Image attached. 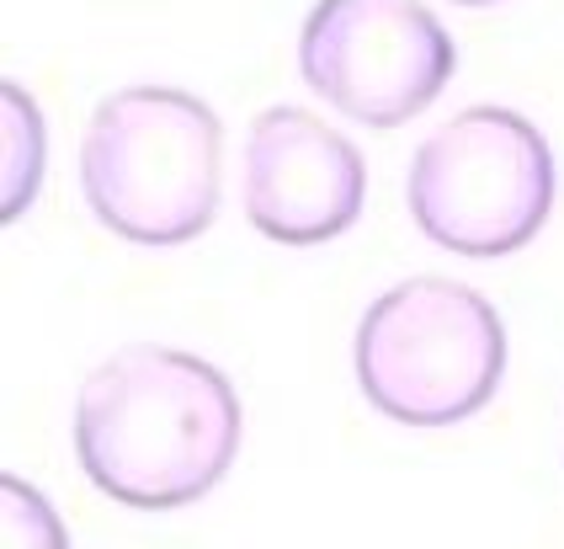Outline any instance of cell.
Masks as SVG:
<instances>
[{
    "instance_id": "obj_8",
    "label": "cell",
    "mask_w": 564,
    "mask_h": 549,
    "mask_svg": "<svg viewBox=\"0 0 564 549\" xmlns=\"http://www.w3.org/2000/svg\"><path fill=\"white\" fill-rule=\"evenodd\" d=\"M0 528H6V549H69L64 517L22 475L0 481Z\"/></svg>"
},
{
    "instance_id": "obj_2",
    "label": "cell",
    "mask_w": 564,
    "mask_h": 549,
    "mask_svg": "<svg viewBox=\"0 0 564 549\" xmlns=\"http://www.w3.org/2000/svg\"><path fill=\"white\" fill-rule=\"evenodd\" d=\"M80 193L128 246L171 251L197 240L224 193L219 112L176 86H123L101 97L80 139Z\"/></svg>"
},
{
    "instance_id": "obj_9",
    "label": "cell",
    "mask_w": 564,
    "mask_h": 549,
    "mask_svg": "<svg viewBox=\"0 0 564 549\" xmlns=\"http://www.w3.org/2000/svg\"><path fill=\"white\" fill-rule=\"evenodd\" d=\"M453 6H496V0H453Z\"/></svg>"
},
{
    "instance_id": "obj_7",
    "label": "cell",
    "mask_w": 564,
    "mask_h": 549,
    "mask_svg": "<svg viewBox=\"0 0 564 549\" xmlns=\"http://www.w3.org/2000/svg\"><path fill=\"white\" fill-rule=\"evenodd\" d=\"M0 107H6V129H0V214L6 219H22L37 187H43V171H48V129H43V112L37 101L6 80L0 86Z\"/></svg>"
},
{
    "instance_id": "obj_4",
    "label": "cell",
    "mask_w": 564,
    "mask_h": 549,
    "mask_svg": "<svg viewBox=\"0 0 564 549\" xmlns=\"http://www.w3.org/2000/svg\"><path fill=\"white\" fill-rule=\"evenodd\" d=\"M554 150L522 112L479 101L453 112L410 155V219L453 257H511L554 214Z\"/></svg>"
},
{
    "instance_id": "obj_3",
    "label": "cell",
    "mask_w": 564,
    "mask_h": 549,
    "mask_svg": "<svg viewBox=\"0 0 564 549\" xmlns=\"http://www.w3.org/2000/svg\"><path fill=\"white\" fill-rule=\"evenodd\" d=\"M357 385L400 427H453L496 400L506 379L501 310L458 278H405L362 310Z\"/></svg>"
},
{
    "instance_id": "obj_6",
    "label": "cell",
    "mask_w": 564,
    "mask_h": 549,
    "mask_svg": "<svg viewBox=\"0 0 564 549\" xmlns=\"http://www.w3.org/2000/svg\"><path fill=\"white\" fill-rule=\"evenodd\" d=\"M368 165L304 107H267L246 133V219L278 246H325L357 225Z\"/></svg>"
},
{
    "instance_id": "obj_5",
    "label": "cell",
    "mask_w": 564,
    "mask_h": 549,
    "mask_svg": "<svg viewBox=\"0 0 564 549\" xmlns=\"http://www.w3.org/2000/svg\"><path fill=\"white\" fill-rule=\"evenodd\" d=\"M458 49L421 0H314L299 75L351 123L400 129L447 92Z\"/></svg>"
},
{
    "instance_id": "obj_1",
    "label": "cell",
    "mask_w": 564,
    "mask_h": 549,
    "mask_svg": "<svg viewBox=\"0 0 564 549\" xmlns=\"http://www.w3.org/2000/svg\"><path fill=\"white\" fill-rule=\"evenodd\" d=\"M246 411L208 357L128 342L75 395V459L133 513H176L208 496L240 453Z\"/></svg>"
}]
</instances>
